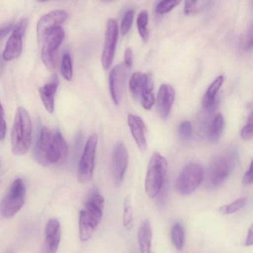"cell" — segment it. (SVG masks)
I'll use <instances>...</instances> for the list:
<instances>
[{
    "label": "cell",
    "mask_w": 253,
    "mask_h": 253,
    "mask_svg": "<svg viewBox=\"0 0 253 253\" xmlns=\"http://www.w3.org/2000/svg\"><path fill=\"white\" fill-rule=\"evenodd\" d=\"M234 155H220L211 160L207 174L208 187L214 189L219 187L232 172L235 164Z\"/></svg>",
    "instance_id": "5"
},
{
    "label": "cell",
    "mask_w": 253,
    "mask_h": 253,
    "mask_svg": "<svg viewBox=\"0 0 253 253\" xmlns=\"http://www.w3.org/2000/svg\"><path fill=\"white\" fill-rule=\"evenodd\" d=\"M204 177V170L201 165L189 163L184 167L176 179L177 191L181 195H189L199 187Z\"/></svg>",
    "instance_id": "6"
},
{
    "label": "cell",
    "mask_w": 253,
    "mask_h": 253,
    "mask_svg": "<svg viewBox=\"0 0 253 253\" xmlns=\"http://www.w3.org/2000/svg\"><path fill=\"white\" fill-rule=\"evenodd\" d=\"M253 181V162H252L249 169L243 176L242 183L244 185L248 186L252 184Z\"/></svg>",
    "instance_id": "35"
},
{
    "label": "cell",
    "mask_w": 253,
    "mask_h": 253,
    "mask_svg": "<svg viewBox=\"0 0 253 253\" xmlns=\"http://www.w3.org/2000/svg\"><path fill=\"white\" fill-rule=\"evenodd\" d=\"M171 239L176 249L181 251L184 244L185 232L183 226L179 223H175L172 226L171 229Z\"/></svg>",
    "instance_id": "24"
},
{
    "label": "cell",
    "mask_w": 253,
    "mask_h": 253,
    "mask_svg": "<svg viewBox=\"0 0 253 253\" xmlns=\"http://www.w3.org/2000/svg\"><path fill=\"white\" fill-rule=\"evenodd\" d=\"M179 133L181 137L184 139H189L193 134V129L191 124L188 121L182 122L179 126Z\"/></svg>",
    "instance_id": "33"
},
{
    "label": "cell",
    "mask_w": 253,
    "mask_h": 253,
    "mask_svg": "<svg viewBox=\"0 0 253 253\" xmlns=\"http://www.w3.org/2000/svg\"><path fill=\"white\" fill-rule=\"evenodd\" d=\"M118 38L117 22L115 19H109L107 22L105 42L101 55L102 66L104 70L108 69L112 64Z\"/></svg>",
    "instance_id": "11"
},
{
    "label": "cell",
    "mask_w": 253,
    "mask_h": 253,
    "mask_svg": "<svg viewBox=\"0 0 253 253\" xmlns=\"http://www.w3.org/2000/svg\"><path fill=\"white\" fill-rule=\"evenodd\" d=\"M175 90L172 86L164 84L160 86L156 99L157 108L163 119L169 117L175 98Z\"/></svg>",
    "instance_id": "15"
},
{
    "label": "cell",
    "mask_w": 253,
    "mask_h": 253,
    "mask_svg": "<svg viewBox=\"0 0 253 253\" xmlns=\"http://www.w3.org/2000/svg\"><path fill=\"white\" fill-rule=\"evenodd\" d=\"M127 123L132 136L142 152H145L147 149V143L145 134V126L143 120L137 115L129 114Z\"/></svg>",
    "instance_id": "17"
},
{
    "label": "cell",
    "mask_w": 253,
    "mask_h": 253,
    "mask_svg": "<svg viewBox=\"0 0 253 253\" xmlns=\"http://www.w3.org/2000/svg\"><path fill=\"white\" fill-rule=\"evenodd\" d=\"M1 180H0V184H1Z\"/></svg>",
    "instance_id": "40"
},
{
    "label": "cell",
    "mask_w": 253,
    "mask_h": 253,
    "mask_svg": "<svg viewBox=\"0 0 253 253\" xmlns=\"http://www.w3.org/2000/svg\"><path fill=\"white\" fill-rule=\"evenodd\" d=\"M14 26V23H7L0 27V40L5 37Z\"/></svg>",
    "instance_id": "37"
},
{
    "label": "cell",
    "mask_w": 253,
    "mask_h": 253,
    "mask_svg": "<svg viewBox=\"0 0 253 253\" xmlns=\"http://www.w3.org/2000/svg\"><path fill=\"white\" fill-rule=\"evenodd\" d=\"M58 84V76L56 74H53L49 81L39 88V93L42 103L49 113H52L54 111V96Z\"/></svg>",
    "instance_id": "18"
},
{
    "label": "cell",
    "mask_w": 253,
    "mask_h": 253,
    "mask_svg": "<svg viewBox=\"0 0 253 253\" xmlns=\"http://www.w3.org/2000/svg\"><path fill=\"white\" fill-rule=\"evenodd\" d=\"M104 200L96 189L90 194L79 213V237L82 241L89 240L99 224L103 214Z\"/></svg>",
    "instance_id": "2"
},
{
    "label": "cell",
    "mask_w": 253,
    "mask_h": 253,
    "mask_svg": "<svg viewBox=\"0 0 253 253\" xmlns=\"http://www.w3.org/2000/svg\"><path fill=\"white\" fill-rule=\"evenodd\" d=\"M32 123L28 111L19 107L15 113L11 129L12 151L16 155H23L28 151L32 141Z\"/></svg>",
    "instance_id": "3"
},
{
    "label": "cell",
    "mask_w": 253,
    "mask_h": 253,
    "mask_svg": "<svg viewBox=\"0 0 253 253\" xmlns=\"http://www.w3.org/2000/svg\"><path fill=\"white\" fill-rule=\"evenodd\" d=\"M125 64L127 67H130L132 65V51L130 48L126 49L125 52Z\"/></svg>",
    "instance_id": "38"
},
{
    "label": "cell",
    "mask_w": 253,
    "mask_h": 253,
    "mask_svg": "<svg viewBox=\"0 0 253 253\" xmlns=\"http://www.w3.org/2000/svg\"><path fill=\"white\" fill-rule=\"evenodd\" d=\"M147 78L148 74L140 72H136L132 74L129 81V88L133 97L140 98Z\"/></svg>",
    "instance_id": "22"
},
{
    "label": "cell",
    "mask_w": 253,
    "mask_h": 253,
    "mask_svg": "<svg viewBox=\"0 0 253 253\" xmlns=\"http://www.w3.org/2000/svg\"><path fill=\"white\" fill-rule=\"evenodd\" d=\"M253 29L251 27L248 30L244 40V45L247 49L250 50L252 48L253 45Z\"/></svg>",
    "instance_id": "36"
},
{
    "label": "cell",
    "mask_w": 253,
    "mask_h": 253,
    "mask_svg": "<svg viewBox=\"0 0 253 253\" xmlns=\"http://www.w3.org/2000/svg\"><path fill=\"white\" fill-rule=\"evenodd\" d=\"M127 150L122 142L117 143L113 148L111 158V171L113 179L117 186L123 182L127 168Z\"/></svg>",
    "instance_id": "13"
},
{
    "label": "cell",
    "mask_w": 253,
    "mask_h": 253,
    "mask_svg": "<svg viewBox=\"0 0 253 253\" xmlns=\"http://www.w3.org/2000/svg\"><path fill=\"white\" fill-rule=\"evenodd\" d=\"M209 2L208 0H185L184 13L187 15H195L202 11Z\"/></svg>",
    "instance_id": "26"
},
{
    "label": "cell",
    "mask_w": 253,
    "mask_h": 253,
    "mask_svg": "<svg viewBox=\"0 0 253 253\" xmlns=\"http://www.w3.org/2000/svg\"><path fill=\"white\" fill-rule=\"evenodd\" d=\"M224 81V77L219 76L211 84L208 88L202 100L203 106L207 110L213 108L216 101V96Z\"/></svg>",
    "instance_id": "21"
},
{
    "label": "cell",
    "mask_w": 253,
    "mask_h": 253,
    "mask_svg": "<svg viewBox=\"0 0 253 253\" xmlns=\"http://www.w3.org/2000/svg\"><path fill=\"white\" fill-rule=\"evenodd\" d=\"M64 38V31L59 27L49 33L43 40L41 58L45 66L50 70L56 65V52Z\"/></svg>",
    "instance_id": "9"
},
{
    "label": "cell",
    "mask_w": 253,
    "mask_h": 253,
    "mask_svg": "<svg viewBox=\"0 0 253 253\" xmlns=\"http://www.w3.org/2000/svg\"><path fill=\"white\" fill-rule=\"evenodd\" d=\"M152 232L151 223L148 219L140 224L138 231V240L141 253H151Z\"/></svg>",
    "instance_id": "19"
},
{
    "label": "cell",
    "mask_w": 253,
    "mask_h": 253,
    "mask_svg": "<svg viewBox=\"0 0 253 253\" xmlns=\"http://www.w3.org/2000/svg\"><path fill=\"white\" fill-rule=\"evenodd\" d=\"M241 135L245 140H249L252 138L253 136V113H250L248 116L247 123L242 129Z\"/></svg>",
    "instance_id": "32"
},
{
    "label": "cell",
    "mask_w": 253,
    "mask_h": 253,
    "mask_svg": "<svg viewBox=\"0 0 253 253\" xmlns=\"http://www.w3.org/2000/svg\"><path fill=\"white\" fill-rule=\"evenodd\" d=\"M68 16V13L62 9H56L43 15L37 25V36L39 42H42L46 35L61 27Z\"/></svg>",
    "instance_id": "12"
},
{
    "label": "cell",
    "mask_w": 253,
    "mask_h": 253,
    "mask_svg": "<svg viewBox=\"0 0 253 253\" xmlns=\"http://www.w3.org/2000/svg\"><path fill=\"white\" fill-rule=\"evenodd\" d=\"M133 212L131 198L129 195L127 196L124 201L123 224L127 229H130L132 226Z\"/></svg>",
    "instance_id": "27"
},
{
    "label": "cell",
    "mask_w": 253,
    "mask_h": 253,
    "mask_svg": "<svg viewBox=\"0 0 253 253\" xmlns=\"http://www.w3.org/2000/svg\"><path fill=\"white\" fill-rule=\"evenodd\" d=\"M26 186L21 178L15 179L9 187L1 204L3 216L10 218L22 208L25 199Z\"/></svg>",
    "instance_id": "7"
},
{
    "label": "cell",
    "mask_w": 253,
    "mask_h": 253,
    "mask_svg": "<svg viewBox=\"0 0 253 253\" xmlns=\"http://www.w3.org/2000/svg\"><path fill=\"white\" fill-rule=\"evenodd\" d=\"M127 68L125 63L119 64L114 67L109 74V90L116 105L120 103L124 92Z\"/></svg>",
    "instance_id": "14"
},
{
    "label": "cell",
    "mask_w": 253,
    "mask_h": 253,
    "mask_svg": "<svg viewBox=\"0 0 253 253\" xmlns=\"http://www.w3.org/2000/svg\"><path fill=\"white\" fill-rule=\"evenodd\" d=\"M179 0H161L156 6V11L159 14H163L167 13L178 5Z\"/></svg>",
    "instance_id": "31"
},
{
    "label": "cell",
    "mask_w": 253,
    "mask_h": 253,
    "mask_svg": "<svg viewBox=\"0 0 253 253\" xmlns=\"http://www.w3.org/2000/svg\"><path fill=\"white\" fill-rule=\"evenodd\" d=\"M148 13L147 11H141L138 15L137 18V26L138 33L144 42L149 39V33L148 29Z\"/></svg>",
    "instance_id": "25"
},
{
    "label": "cell",
    "mask_w": 253,
    "mask_h": 253,
    "mask_svg": "<svg viewBox=\"0 0 253 253\" xmlns=\"http://www.w3.org/2000/svg\"><path fill=\"white\" fill-rule=\"evenodd\" d=\"M27 24V18L23 17L14 26L12 34L6 43L2 53V58L4 60H13L20 54L22 49V39Z\"/></svg>",
    "instance_id": "10"
},
{
    "label": "cell",
    "mask_w": 253,
    "mask_h": 253,
    "mask_svg": "<svg viewBox=\"0 0 253 253\" xmlns=\"http://www.w3.org/2000/svg\"><path fill=\"white\" fill-rule=\"evenodd\" d=\"M153 81L150 74L148 78L144 88L141 95V104L146 110H150L155 103L153 90Z\"/></svg>",
    "instance_id": "23"
},
{
    "label": "cell",
    "mask_w": 253,
    "mask_h": 253,
    "mask_svg": "<svg viewBox=\"0 0 253 253\" xmlns=\"http://www.w3.org/2000/svg\"><path fill=\"white\" fill-rule=\"evenodd\" d=\"M61 73L67 81L71 80L73 76L72 61L69 53H65L62 58L60 66Z\"/></svg>",
    "instance_id": "28"
},
{
    "label": "cell",
    "mask_w": 253,
    "mask_h": 253,
    "mask_svg": "<svg viewBox=\"0 0 253 253\" xmlns=\"http://www.w3.org/2000/svg\"><path fill=\"white\" fill-rule=\"evenodd\" d=\"M167 169L165 158L159 152H154L148 164L145 182V191L149 197H155L161 190Z\"/></svg>",
    "instance_id": "4"
},
{
    "label": "cell",
    "mask_w": 253,
    "mask_h": 253,
    "mask_svg": "<svg viewBox=\"0 0 253 253\" xmlns=\"http://www.w3.org/2000/svg\"><path fill=\"white\" fill-rule=\"evenodd\" d=\"M245 204V199L240 198L229 205H225L221 207L219 209V212L224 214H231L243 208Z\"/></svg>",
    "instance_id": "29"
},
{
    "label": "cell",
    "mask_w": 253,
    "mask_h": 253,
    "mask_svg": "<svg viewBox=\"0 0 253 253\" xmlns=\"http://www.w3.org/2000/svg\"><path fill=\"white\" fill-rule=\"evenodd\" d=\"M253 244V225H251L249 228L247 239L245 242V246H250Z\"/></svg>",
    "instance_id": "39"
},
{
    "label": "cell",
    "mask_w": 253,
    "mask_h": 253,
    "mask_svg": "<svg viewBox=\"0 0 253 253\" xmlns=\"http://www.w3.org/2000/svg\"><path fill=\"white\" fill-rule=\"evenodd\" d=\"M224 126V120L220 113L214 114L207 124L206 133L212 141H217L220 137Z\"/></svg>",
    "instance_id": "20"
},
{
    "label": "cell",
    "mask_w": 253,
    "mask_h": 253,
    "mask_svg": "<svg viewBox=\"0 0 253 253\" xmlns=\"http://www.w3.org/2000/svg\"><path fill=\"white\" fill-rule=\"evenodd\" d=\"M134 14V11L131 8L126 11L120 26V32L122 35H126L130 30L133 22Z\"/></svg>",
    "instance_id": "30"
},
{
    "label": "cell",
    "mask_w": 253,
    "mask_h": 253,
    "mask_svg": "<svg viewBox=\"0 0 253 253\" xmlns=\"http://www.w3.org/2000/svg\"><path fill=\"white\" fill-rule=\"evenodd\" d=\"M68 153V146L61 132L42 126L34 150L37 162L43 166L60 163L66 160Z\"/></svg>",
    "instance_id": "1"
},
{
    "label": "cell",
    "mask_w": 253,
    "mask_h": 253,
    "mask_svg": "<svg viewBox=\"0 0 253 253\" xmlns=\"http://www.w3.org/2000/svg\"><path fill=\"white\" fill-rule=\"evenodd\" d=\"M60 225L54 218L49 219L45 228V239L42 253H56L60 240Z\"/></svg>",
    "instance_id": "16"
},
{
    "label": "cell",
    "mask_w": 253,
    "mask_h": 253,
    "mask_svg": "<svg viewBox=\"0 0 253 253\" xmlns=\"http://www.w3.org/2000/svg\"><path fill=\"white\" fill-rule=\"evenodd\" d=\"M97 143V135H90L79 165L78 179L80 183H86L92 179Z\"/></svg>",
    "instance_id": "8"
},
{
    "label": "cell",
    "mask_w": 253,
    "mask_h": 253,
    "mask_svg": "<svg viewBox=\"0 0 253 253\" xmlns=\"http://www.w3.org/2000/svg\"><path fill=\"white\" fill-rule=\"evenodd\" d=\"M6 125L4 119V110L0 102V140H2L6 134Z\"/></svg>",
    "instance_id": "34"
}]
</instances>
